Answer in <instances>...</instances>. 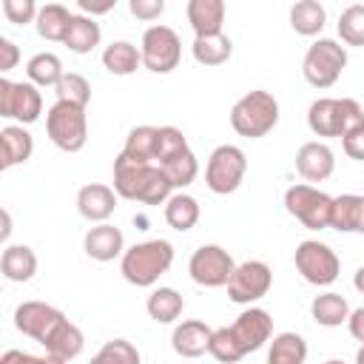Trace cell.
I'll return each instance as SVG.
<instances>
[{
    "label": "cell",
    "instance_id": "cell-24",
    "mask_svg": "<svg viewBox=\"0 0 364 364\" xmlns=\"http://www.w3.org/2000/svg\"><path fill=\"white\" fill-rule=\"evenodd\" d=\"M43 347H46V355H54V358H60V361L68 364L71 358H77V355L82 353V347H85V336H82V330H80L74 321L65 318Z\"/></svg>",
    "mask_w": 364,
    "mask_h": 364
},
{
    "label": "cell",
    "instance_id": "cell-45",
    "mask_svg": "<svg viewBox=\"0 0 364 364\" xmlns=\"http://www.w3.org/2000/svg\"><path fill=\"white\" fill-rule=\"evenodd\" d=\"M20 63V48L14 46V40L9 37H0V71H11L14 65Z\"/></svg>",
    "mask_w": 364,
    "mask_h": 364
},
{
    "label": "cell",
    "instance_id": "cell-13",
    "mask_svg": "<svg viewBox=\"0 0 364 364\" xmlns=\"http://www.w3.org/2000/svg\"><path fill=\"white\" fill-rule=\"evenodd\" d=\"M273 287V270L267 262L262 259H247L242 264H236L230 282H228V299L233 304H256L259 299H264Z\"/></svg>",
    "mask_w": 364,
    "mask_h": 364
},
{
    "label": "cell",
    "instance_id": "cell-28",
    "mask_svg": "<svg viewBox=\"0 0 364 364\" xmlns=\"http://www.w3.org/2000/svg\"><path fill=\"white\" fill-rule=\"evenodd\" d=\"M102 65H105V71L114 74V77H128V74H134V71L142 65V54H139V48H136L134 43H128V40H114V43L105 46V51H102Z\"/></svg>",
    "mask_w": 364,
    "mask_h": 364
},
{
    "label": "cell",
    "instance_id": "cell-41",
    "mask_svg": "<svg viewBox=\"0 0 364 364\" xmlns=\"http://www.w3.org/2000/svg\"><path fill=\"white\" fill-rule=\"evenodd\" d=\"M3 14H6L9 23L26 26V23H34L37 20L40 6L34 0H3Z\"/></svg>",
    "mask_w": 364,
    "mask_h": 364
},
{
    "label": "cell",
    "instance_id": "cell-18",
    "mask_svg": "<svg viewBox=\"0 0 364 364\" xmlns=\"http://www.w3.org/2000/svg\"><path fill=\"white\" fill-rule=\"evenodd\" d=\"M82 250L94 262H114V259H122L125 253V236L117 225L102 222L88 228V233L82 236Z\"/></svg>",
    "mask_w": 364,
    "mask_h": 364
},
{
    "label": "cell",
    "instance_id": "cell-42",
    "mask_svg": "<svg viewBox=\"0 0 364 364\" xmlns=\"http://www.w3.org/2000/svg\"><path fill=\"white\" fill-rule=\"evenodd\" d=\"M128 11L136 20L154 23V20H159L165 14V0H128Z\"/></svg>",
    "mask_w": 364,
    "mask_h": 364
},
{
    "label": "cell",
    "instance_id": "cell-49",
    "mask_svg": "<svg viewBox=\"0 0 364 364\" xmlns=\"http://www.w3.org/2000/svg\"><path fill=\"white\" fill-rule=\"evenodd\" d=\"M353 287H355V290L364 296V264L355 270V276H353Z\"/></svg>",
    "mask_w": 364,
    "mask_h": 364
},
{
    "label": "cell",
    "instance_id": "cell-9",
    "mask_svg": "<svg viewBox=\"0 0 364 364\" xmlns=\"http://www.w3.org/2000/svg\"><path fill=\"white\" fill-rule=\"evenodd\" d=\"M139 54L151 74H171L182 60V40L171 26L154 23L139 40Z\"/></svg>",
    "mask_w": 364,
    "mask_h": 364
},
{
    "label": "cell",
    "instance_id": "cell-25",
    "mask_svg": "<svg viewBox=\"0 0 364 364\" xmlns=\"http://www.w3.org/2000/svg\"><path fill=\"white\" fill-rule=\"evenodd\" d=\"M74 14L63 6V3H46L40 6V14L34 20V28L43 40H51V43H63L65 34H68V26H71Z\"/></svg>",
    "mask_w": 364,
    "mask_h": 364
},
{
    "label": "cell",
    "instance_id": "cell-44",
    "mask_svg": "<svg viewBox=\"0 0 364 364\" xmlns=\"http://www.w3.org/2000/svg\"><path fill=\"white\" fill-rule=\"evenodd\" d=\"M341 148H344V154H347L350 159L364 162V125L355 128V131H350L347 136H341Z\"/></svg>",
    "mask_w": 364,
    "mask_h": 364
},
{
    "label": "cell",
    "instance_id": "cell-8",
    "mask_svg": "<svg viewBox=\"0 0 364 364\" xmlns=\"http://www.w3.org/2000/svg\"><path fill=\"white\" fill-rule=\"evenodd\" d=\"M245 173H247V156L239 145H230V142L213 148L205 162V185L219 196L239 191V185L245 182Z\"/></svg>",
    "mask_w": 364,
    "mask_h": 364
},
{
    "label": "cell",
    "instance_id": "cell-16",
    "mask_svg": "<svg viewBox=\"0 0 364 364\" xmlns=\"http://www.w3.org/2000/svg\"><path fill=\"white\" fill-rule=\"evenodd\" d=\"M296 171L304 182H324L333 176L336 171V154L327 142H304L299 151H296Z\"/></svg>",
    "mask_w": 364,
    "mask_h": 364
},
{
    "label": "cell",
    "instance_id": "cell-48",
    "mask_svg": "<svg viewBox=\"0 0 364 364\" xmlns=\"http://www.w3.org/2000/svg\"><path fill=\"white\" fill-rule=\"evenodd\" d=\"M9 236H11V213L3 208V230H0V239L9 242Z\"/></svg>",
    "mask_w": 364,
    "mask_h": 364
},
{
    "label": "cell",
    "instance_id": "cell-37",
    "mask_svg": "<svg viewBox=\"0 0 364 364\" xmlns=\"http://www.w3.org/2000/svg\"><path fill=\"white\" fill-rule=\"evenodd\" d=\"M338 37L344 46H353V48H364V3H353L341 11L338 23Z\"/></svg>",
    "mask_w": 364,
    "mask_h": 364
},
{
    "label": "cell",
    "instance_id": "cell-11",
    "mask_svg": "<svg viewBox=\"0 0 364 364\" xmlns=\"http://www.w3.org/2000/svg\"><path fill=\"white\" fill-rule=\"evenodd\" d=\"M330 208H333V196H327L324 191H318L307 182L290 185L284 191V210L296 222H301L307 230L330 228Z\"/></svg>",
    "mask_w": 364,
    "mask_h": 364
},
{
    "label": "cell",
    "instance_id": "cell-34",
    "mask_svg": "<svg viewBox=\"0 0 364 364\" xmlns=\"http://www.w3.org/2000/svg\"><path fill=\"white\" fill-rule=\"evenodd\" d=\"M324 23H327V11H324V6L318 0H299V3H293V9H290V28L296 34L316 37V34H321Z\"/></svg>",
    "mask_w": 364,
    "mask_h": 364
},
{
    "label": "cell",
    "instance_id": "cell-20",
    "mask_svg": "<svg viewBox=\"0 0 364 364\" xmlns=\"http://www.w3.org/2000/svg\"><path fill=\"white\" fill-rule=\"evenodd\" d=\"M225 0H191L185 6L188 23L196 37H216L225 26Z\"/></svg>",
    "mask_w": 364,
    "mask_h": 364
},
{
    "label": "cell",
    "instance_id": "cell-35",
    "mask_svg": "<svg viewBox=\"0 0 364 364\" xmlns=\"http://www.w3.org/2000/svg\"><path fill=\"white\" fill-rule=\"evenodd\" d=\"M191 54L199 65H225L233 57V40L228 34H216V37H196L191 46Z\"/></svg>",
    "mask_w": 364,
    "mask_h": 364
},
{
    "label": "cell",
    "instance_id": "cell-19",
    "mask_svg": "<svg viewBox=\"0 0 364 364\" xmlns=\"http://www.w3.org/2000/svg\"><path fill=\"white\" fill-rule=\"evenodd\" d=\"M210 338H213V327H208L202 318H185L173 327L171 347L182 358H199L210 350Z\"/></svg>",
    "mask_w": 364,
    "mask_h": 364
},
{
    "label": "cell",
    "instance_id": "cell-17",
    "mask_svg": "<svg viewBox=\"0 0 364 364\" xmlns=\"http://www.w3.org/2000/svg\"><path fill=\"white\" fill-rule=\"evenodd\" d=\"M117 191L111 185H102V182H91V185H82L77 191V210L82 219L94 222V225H102L114 216L117 210Z\"/></svg>",
    "mask_w": 364,
    "mask_h": 364
},
{
    "label": "cell",
    "instance_id": "cell-50",
    "mask_svg": "<svg viewBox=\"0 0 364 364\" xmlns=\"http://www.w3.org/2000/svg\"><path fill=\"white\" fill-rule=\"evenodd\" d=\"M355 364H364V344H361L358 353H355Z\"/></svg>",
    "mask_w": 364,
    "mask_h": 364
},
{
    "label": "cell",
    "instance_id": "cell-22",
    "mask_svg": "<svg viewBox=\"0 0 364 364\" xmlns=\"http://www.w3.org/2000/svg\"><path fill=\"white\" fill-rule=\"evenodd\" d=\"M0 151H3V159H0V168L9 171L14 165H23L31 159L34 154V139L31 134L23 128V125H6L0 131Z\"/></svg>",
    "mask_w": 364,
    "mask_h": 364
},
{
    "label": "cell",
    "instance_id": "cell-36",
    "mask_svg": "<svg viewBox=\"0 0 364 364\" xmlns=\"http://www.w3.org/2000/svg\"><path fill=\"white\" fill-rule=\"evenodd\" d=\"M159 168H162V173L168 176V182H171L173 191L188 188V185L196 179V173H199V162H196V154H193L191 148H185V151H179V154L162 159Z\"/></svg>",
    "mask_w": 364,
    "mask_h": 364
},
{
    "label": "cell",
    "instance_id": "cell-27",
    "mask_svg": "<svg viewBox=\"0 0 364 364\" xmlns=\"http://www.w3.org/2000/svg\"><path fill=\"white\" fill-rule=\"evenodd\" d=\"M102 40V28L94 17H85V14H74L71 26H68V34L63 40V46H68V51L74 54H91Z\"/></svg>",
    "mask_w": 364,
    "mask_h": 364
},
{
    "label": "cell",
    "instance_id": "cell-33",
    "mask_svg": "<svg viewBox=\"0 0 364 364\" xmlns=\"http://www.w3.org/2000/svg\"><path fill=\"white\" fill-rule=\"evenodd\" d=\"M304 361H307V341L299 333L284 330L273 336L264 364H304Z\"/></svg>",
    "mask_w": 364,
    "mask_h": 364
},
{
    "label": "cell",
    "instance_id": "cell-7",
    "mask_svg": "<svg viewBox=\"0 0 364 364\" xmlns=\"http://www.w3.org/2000/svg\"><path fill=\"white\" fill-rule=\"evenodd\" d=\"M344 65H347V48H344L338 40L318 37V40L307 48V54H304V60H301V74H304V80H307L313 88L321 91V88H330V85L338 82Z\"/></svg>",
    "mask_w": 364,
    "mask_h": 364
},
{
    "label": "cell",
    "instance_id": "cell-3",
    "mask_svg": "<svg viewBox=\"0 0 364 364\" xmlns=\"http://www.w3.org/2000/svg\"><path fill=\"white\" fill-rule=\"evenodd\" d=\"M173 264V245L168 239H145L125 247L119 259V273L134 287H154Z\"/></svg>",
    "mask_w": 364,
    "mask_h": 364
},
{
    "label": "cell",
    "instance_id": "cell-1",
    "mask_svg": "<svg viewBox=\"0 0 364 364\" xmlns=\"http://www.w3.org/2000/svg\"><path fill=\"white\" fill-rule=\"evenodd\" d=\"M273 338V318L264 307H245L233 324L228 327H216L213 338H210V355L219 364H236L242 361L247 353H256L259 347H264Z\"/></svg>",
    "mask_w": 364,
    "mask_h": 364
},
{
    "label": "cell",
    "instance_id": "cell-14",
    "mask_svg": "<svg viewBox=\"0 0 364 364\" xmlns=\"http://www.w3.org/2000/svg\"><path fill=\"white\" fill-rule=\"evenodd\" d=\"M43 114V94L34 82L0 80V117L17 119V125H31Z\"/></svg>",
    "mask_w": 364,
    "mask_h": 364
},
{
    "label": "cell",
    "instance_id": "cell-5",
    "mask_svg": "<svg viewBox=\"0 0 364 364\" xmlns=\"http://www.w3.org/2000/svg\"><path fill=\"white\" fill-rule=\"evenodd\" d=\"M279 125V100L264 91V88H256V91H247L245 97H239L230 108V128L239 134V136H247V139H262L267 136L273 128Z\"/></svg>",
    "mask_w": 364,
    "mask_h": 364
},
{
    "label": "cell",
    "instance_id": "cell-2",
    "mask_svg": "<svg viewBox=\"0 0 364 364\" xmlns=\"http://www.w3.org/2000/svg\"><path fill=\"white\" fill-rule=\"evenodd\" d=\"M114 191L119 199H131L142 205H165L173 196V188L159 165L134 162L125 154L114 159Z\"/></svg>",
    "mask_w": 364,
    "mask_h": 364
},
{
    "label": "cell",
    "instance_id": "cell-4",
    "mask_svg": "<svg viewBox=\"0 0 364 364\" xmlns=\"http://www.w3.org/2000/svg\"><path fill=\"white\" fill-rule=\"evenodd\" d=\"M364 125V108L353 97H318L307 108V128L316 136H347Z\"/></svg>",
    "mask_w": 364,
    "mask_h": 364
},
{
    "label": "cell",
    "instance_id": "cell-26",
    "mask_svg": "<svg viewBox=\"0 0 364 364\" xmlns=\"http://www.w3.org/2000/svg\"><path fill=\"white\" fill-rule=\"evenodd\" d=\"M310 316L316 324L321 327H341L347 318H350V304L341 293H318L313 301H310Z\"/></svg>",
    "mask_w": 364,
    "mask_h": 364
},
{
    "label": "cell",
    "instance_id": "cell-10",
    "mask_svg": "<svg viewBox=\"0 0 364 364\" xmlns=\"http://www.w3.org/2000/svg\"><path fill=\"white\" fill-rule=\"evenodd\" d=\"M293 262H296V270L301 273V279L313 287H330L341 273V262H338L336 250L318 239L299 242Z\"/></svg>",
    "mask_w": 364,
    "mask_h": 364
},
{
    "label": "cell",
    "instance_id": "cell-46",
    "mask_svg": "<svg viewBox=\"0 0 364 364\" xmlns=\"http://www.w3.org/2000/svg\"><path fill=\"white\" fill-rule=\"evenodd\" d=\"M77 6H80V11H82L85 17H97V14H108V11L117 6V0H102V3H94V0H80Z\"/></svg>",
    "mask_w": 364,
    "mask_h": 364
},
{
    "label": "cell",
    "instance_id": "cell-47",
    "mask_svg": "<svg viewBox=\"0 0 364 364\" xmlns=\"http://www.w3.org/2000/svg\"><path fill=\"white\" fill-rule=\"evenodd\" d=\"M347 330H350V336H353L355 341H361V344H364V307H355V310H350V318H347Z\"/></svg>",
    "mask_w": 364,
    "mask_h": 364
},
{
    "label": "cell",
    "instance_id": "cell-21",
    "mask_svg": "<svg viewBox=\"0 0 364 364\" xmlns=\"http://www.w3.org/2000/svg\"><path fill=\"white\" fill-rule=\"evenodd\" d=\"M330 228L338 233H361L364 236V193L333 196Z\"/></svg>",
    "mask_w": 364,
    "mask_h": 364
},
{
    "label": "cell",
    "instance_id": "cell-31",
    "mask_svg": "<svg viewBox=\"0 0 364 364\" xmlns=\"http://www.w3.org/2000/svg\"><path fill=\"white\" fill-rule=\"evenodd\" d=\"M162 216H165L168 228L185 233V230L196 228V222H199V216H202V208H199V202H196L191 193H182V191H179V193H173V196L165 202Z\"/></svg>",
    "mask_w": 364,
    "mask_h": 364
},
{
    "label": "cell",
    "instance_id": "cell-38",
    "mask_svg": "<svg viewBox=\"0 0 364 364\" xmlns=\"http://www.w3.org/2000/svg\"><path fill=\"white\" fill-rule=\"evenodd\" d=\"M91 364H142V355L128 338H111L97 350Z\"/></svg>",
    "mask_w": 364,
    "mask_h": 364
},
{
    "label": "cell",
    "instance_id": "cell-29",
    "mask_svg": "<svg viewBox=\"0 0 364 364\" xmlns=\"http://www.w3.org/2000/svg\"><path fill=\"white\" fill-rule=\"evenodd\" d=\"M26 77H28V82H34L37 88H57L60 80L65 77L63 60H60L54 51H37V54L26 63Z\"/></svg>",
    "mask_w": 364,
    "mask_h": 364
},
{
    "label": "cell",
    "instance_id": "cell-40",
    "mask_svg": "<svg viewBox=\"0 0 364 364\" xmlns=\"http://www.w3.org/2000/svg\"><path fill=\"white\" fill-rule=\"evenodd\" d=\"M185 148H191V145H188V139H185V134H182L179 128H173V125H159V145H156V165H159L162 159H168V156H173V154H179V151H185Z\"/></svg>",
    "mask_w": 364,
    "mask_h": 364
},
{
    "label": "cell",
    "instance_id": "cell-6",
    "mask_svg": "<svg viewBox=\"0 0 364 364\" xmlns=\"http://www.w3.org/2000/svg\"><path fill=\"white\" fill-rule=\"evenodd\" d=\"M46 134L65 154L82 151L85 142H88V114H85V108L57 100L46 114Z\"/></svg>",
    "mask_w": 364,
    "mask_h": 364
},
{
    "label": "cell",
    "instance_id": "cell-43",
    "mask_svg": "<svg viewBox=\"0 0 364 364\" xmlns=\"http://www.w3.org/2000/svg\"><path fill=\"white\" fill-rule=\"evenodd\" d=\"M0 364H65L54 355H31V353H23V350H6L0 355Z\"/></svg>",
    "mask_w": 364,
    "mask_h": 364
},
{
    "label": "cell",
    "instance_id": "cell-30",
    "mask_svg": "<svg viewBox=\"0 0 364 364\" xmlns=\"http://www.w3.org/2000/svg\"><path fill=\"white\" fill-rule=\"evenodd\" d=\"M156 145H159V128L156 125H136L128 131L119 154H125L134 162H154L156 165Z\"/></svg>",
    "mask_w": 364,
    "mask_h": 364
},
{
    "label": "cell",
    "instance_id": "cell-51",
    "mask_svg": "<svg viewBox=\"0 0 364 364\" xmlns=\"http://www.w3.org/2000/svg\"><path fill=\"white\" fill-rule=\"evenodd\" d=\"M324 364H347V361H341V358H327Z\"/></svg>",
    "mask_w": 364,
    "mask_h": 364
},
{
    "label": "cell",
    "instance_id": "cell-15",
    "mask_svg": "<svg viewBox=\"0 0 364 364\" xmlns=\"http://www.w3.org/2000/svg\"><path fill=\"white\" fill-rule=\"evenodd\" d=\"M65 318H68V316H65L60 307L46 304V301H37V299L20 301V304L14 307V327H17L23 336L34 338L37 344H46V341L54 336V330H57Z\"/></svg>",
    "mask_w": 364,
    "mask_h": 364
},
{
    "label": "cell",
    "instance_id": "cell-12",
    "mask_svg": "<svg viewBox=\"0 0 364 364\" xmlns=\"http://www.w3.org/2000/svg\"><path fill=\"white\" fill-rule=\"evenodd\" d=\"M233 270L236 262L222 245H199L188 259V273L199 287H228Z\"/></svg>",
    "mask_w": 364,
    "mask_h": 364
},
{
    "label": "cell",
    "instance_id": "cell-32",
    "mask_svg": "<svg viewBox=\"0 0 364 364\" xmlns=\"http://www.w3.org/2000/svg\"><path fill=\"white\" fill-rule=\"evenodd\" d=\"M145 310L156 324H173L185 310V299L173 287H154L145 301Z\"/></svg>",
    "mask_w": 364,
    "mask_h": 364
},
{
    "label": "cell",
    "instance_id": "cell-39",
    "mask_svg": "<svg viewBox=\"0 0 364 364\" xmlns=\"http://www.w3.org/2000/svg\"><path fill=\"white\" fill-rule=\"evenodd\" d=\"M54 91H57L60 102H74V105H82V108H88V102H91V82L77 71H68Z\"/></svg>",
    "mask_w": 364,
    "mask_h": 364
},
{
    "label": "cell",
    "instance_id": "cell-23",
    "mask_svg": "<svg viewBox=\"0 0 364 364\" xmlns=\"http://www.w3.org/2000/svg\"><path fill=\"white\" fill-rule=\"evenodd\" d=\"M0 273L14 284L28 282L37 273V253L28 245H6L0 253Z\"/></svg>",
    "mask_w": 364,
    "mask_h": 364
}]
</instances>
